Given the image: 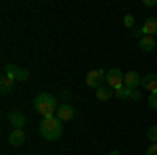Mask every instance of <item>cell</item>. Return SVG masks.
<instances>
[{
    "label": "cell",
    "instance_id": "1",
    "mask_svg": "<svg viewBox=\"0 0 157 155\" xmlns=\"http://www.w3.org/2000/svg\"><path fill=\"white\" fill-rule=\"evenodd\" d=\"M40 134L46 141H59L61 134H63V122L57 115L42 118V122H40Z\"/></svg>",
    "mask_w": 157,
    "mask_h": 155
},
{
    "label": "cell",
    "instance_id": "21",
    "mask_svg": "<svg viewBox=\"0 0 157 155\" xmlns=\"http://www.w3.org/2000/svg\"><path fill=\"white\" fill-rule=\"evenodd\" d=\"M143 4L149 6V9H153V6H157V0H143Z\"/></svg>",
    "mask_w": 157,
    "mask_h": 155
},
{
    "label": "cell",
    "instance_id": "17",
    "mask_svg": "<svg viewBox=\"0 0 157 155\" xmlns=\"http://www.w3.org/2000/svg\"><path fill=\"white\" fill-rule=\"evenodd\" d=\"M128 101H140V92L136 88H130V95H128Z\"/></svg>",
    "mask_w": 157,
    "mask_h": 155
},
{
    "label": "cell",
    "instance_id": "11",
    "mask_svg": "<svg viewBox=\"0 0 157 155\" xmlns=\"http://www.w3.org/2000/svg\"><path fill=\"white\" fill-rule=\"evenodd\" d=\"M13 88H15V80L9 78L6 73H2V78H0V92H2V95H9Z\"/></svg>",
    "mask_w": 157,
    "mask_h": 155
},
{
    "label": "cell",
    "instance_id": "5",
    "mask_svg": "<svg viewBox=\"0 0 157 155\" xmlns=\"http://www.w3.org/2000/svg\"><path fill=\"white\" fill-rule=\"evenodd\" d=\"M105 73L103 69H92V72H88L86 76V86L88 88H101L103 86V80H105Z\"/></svg>",
    "mask_w": 157,
    "mask_h": 155
},
{
    "label": "cell",
    "instance_id": "7",
    "mask_svg": "<svg viewBox=\"0 0 157 155\" xmlns=\"http://www.w3.org/2000/svg\"><path fill=\"white\" fill-rule=\"evenodd\" d=\"M140 86L147 88L151 95H155V92H157V73H147L145 78L140 80Z\"/></svg>",
    "mask_w": 157,
    "mask_h": 155
},
{
    "label": "cell",
    "instance_id": "16",
    "mask_svg": "<svg viewBox=\"0 0 157 155\" xmlns=\"http://www.w3.org/2000/svg\"><path fill=\"white\" fill-rule=\"evenodd\" d=\"M128 95H130V88H128V86H121L120 90H115V96H117V99H126V101H128Z\"/></svg>",
    "mask_w": 157,
    "mask_h": 155
},
{
    "label": "cell",
    "instance_id": "13",
    "mask_svg": "<svg viewBox=\"0 0 157 155\" xmlns=\"http://www.w3.org/2000/svg\"><path fill=\"white\" fill-rule=\"evenodd\" d=\"M138 46H140L143 52H151V50L155 48V38L153 36H143L138 40Z\"/></svg>",
    "mask_w": 157,
    "mask_h": 155
},
{
    "label": "cell",
    "instance_id": "15",
    "mask_svg": "<svg viewBox=\"0 0 157 155\" xmlns=\"http://www.w3.org/2000/svg\"><path fill=\"white\" fill-rule=\"evenodd\" d=\"M147 138L151 141V145L157 143V126H151V128L147 130Z\"/></svg>",
    "mask_w": 157,
    "mask_h": 155
},
{
    "label": "cell",
    "instance_id": "18",
    "mask_svg": "<svg viewBox=\"0 0 157 155\" xmlns=\"http://www.w3.org/2000/svg\"><path fill=\"white\" fill-rule=\"evenodd\" d=\"M149 107L157 109V92H155V95H149Z\"/></svg>",
    "mask_w": 157,
    "mask_h": 155
},
{
    "label": "cell",
    "instance_id": "14",
    "mask_svg": "<svg viewBox=\"0 0 157 155\" xmlns=\"http://www.w3.org/2000/svg\"><path fill=\"white\" fill-rule=\"evenodd\" d=\"M115 95V90L113 88H109L107 84H103L101 88H97V96H98V101H109L111 96Z\"/></svg>",
    "mask_w": 157,
    "mask_h": 155
},
{
    "label": "cell",
    "instance_id": "20",
    "mask_svg": "<svg viewBox=\"0 0 157 155\" xmlns=\"http://www.w3.org/2000/svg\"><path fill=\"white\" fill-rule=\"evenodd\" d=\"M145 155H157V143H153L149 149H147V153Z\"/></svg>",
    "mask_w": 157,
    "mask_h": 155
},
{
    "label": "cell",
    "instance_id": "22",
    "mask_svg": "<svg viewBox=\"0 0 157 155\" xmlns=\"http://www.w3.org/2000/svg\"><path fill=\"white\" fill-rule=\"evenodd\" d=\"M109 155H120V151H109Z\"/></svg>",
    "mask_w": 157,
    "mask_h": 155
},
{
    "label": "cell",
    "instance_id": "4",
    "mask_svg": "<svg viewBox=\"0 0 157 155\" xmlns=\"http://www.w3.org/2000/svg\"><path fill=\"white\" fill-rule=\"evenodd\" d=\"M4 73H6L9 78H13L15 82H25V80L29 78V73H27V69H23V67H19V65H13V63H9V65L4 67Z\"/></svg>",
    "mask_w": 157,
    "mask_h": 155
},
{
    "label": "cell",
    "instance_id": "19",
    "mask_svg": "<svg viewBox=\"0 0 157 155\" xmlns=\"http://www.w3.org/2000/svg\"><path fill=\"white\" fill-rule=\"evenodd\" d=\"M124 25H126V27H134V17L132 15H126V17H124Z\"/></svg>",
    "mask_w": 157,
    "mask_h": 155
},
{
    "label": "cell",
    "instance_id": "8",
    "mask_svg": "<svg viewBox=\"0 0 157 155\" xmlns=\"http://www.w3.org/2000/svg\"><path fill=\"white\" fill-rule=\"evenodd\" d=\"M9 143H11L13 147H23L25 145V132L19 130V128H13L11 136H9Z\"/></svg>",
    "mask_w": 157,
    "mask_h": 155
},
{
    "label": "cell",
    "instance_id": "6",
    "mask_svg": "<svg viewBox=\"0 0 157 155\" xmlns=\"http://www.w3.org/2000/svg\"><path fill=\"white\" fill-rule=\"evenodd\" d=\"M57 118H59L61 122H69V119L75 118V109H73L71 105H67V103H63V105H59V109H57Z\"/></svg>",
    "mask_w": 157,
    "mask_h": 155
},
{
    "label": "cell",
    "instance_id": "9",
    "mask_svg": "<svg viewBox=\"0 0 157 155\" xmlns=\"http://www.w3.org/2000/svg\"><path fill=\"white\" fill-rule=\"evenodd\" d=\"M9 122L13 124V128L23 130V126H25V115L21 113V111H11V113H9Z\"/></svg>",
    "mask_w": 157,
    "mask_h": 155
},
{
    "label": "cell",
    "instance_id": "2",
    "mask_svg": "<svg viewBox=\"0 0 157 155\" xmlns=\"http://www.w3.org/2000/svg\"><path fill=\"white\" fill-rule=\"evenodd\" d=\"M34 107H36V111L42 115V118H48V115H52V113H57L59 103H57V99H55L52 95L40 92V95L34 99Z\"/></svg>",
    "mask_w": 157,
    "mask_h": 155
},
{
    "label": "cell",
    "instance_id": "12",
    "mask_svg": "<svg viewBox=\"0 0 157 155\" xmlns=\"http://www.w3.org/2000/svg\"><path fill=\"white\" fill-rule=\"evenodd\" d=\"M143 34L145 36H155L157 34V17H149L143 25Z\"/></svg>",
    "mask_w": 157,
    "mask_h": 155
},
{
    "label": "cell",
    "instance_id": "3",
    "mask_svg": "<svg viewBox=\"0 0 157 155\" xmlns=\"http://www.w3.org/2000/svg\"><path fill=\"white\" fill-rule=\"evenodd\" d=\"M105 84H107L109 88H113V90H120L121 86H124V73H121V69H117V67L109 69L105 73Z\"/></svg>",
    "mask_w": 157,
    "mask_h": 155
},
{
    "label": "cell",
    "instance_id": "10",
    "mask_svg": "<svg viewBox=\"0 0 157 155\" xmlns=\"http://www.w3.org/2000/svg\"><path fill=\"white\" fill-rule=\"evenodd\" d=\"M140 76L136 72H128L124 73V86H128V88H136V86H140Z\"/></svg>",
    "mask_w": 157,
    "mask_h": 155
}]
</instances>
